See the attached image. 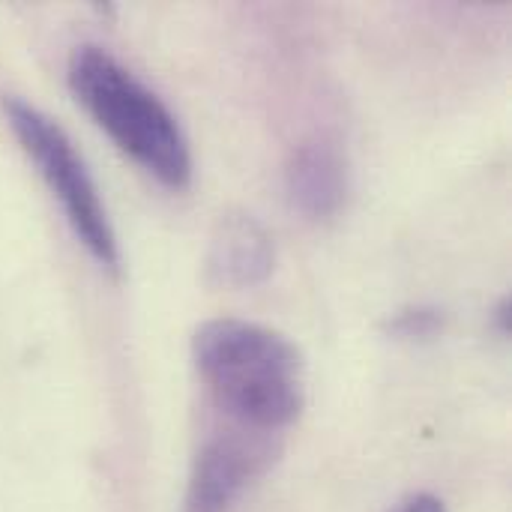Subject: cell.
<instances>
[{"mask_svg": "<svg viewBox=\"0 0 512 512\" xmlns=\"http://www.w3.org/2000/svg\"><path fill=\"white\" fill-rule=\"evenodd\" d=\"M192 357L216 408L231 423L276 435L300 417L303 360L282 333L216 318L198 327Z\"/></svg>", "mask_w": 512, "mask_h": 512, "instance_id": "6da1fadb", "label": "cell"}, {"mask_svg": "<svg viewBox=\"0 0 512 512\" xmlns=\"http://www.w3.org/2000/svg\"><path fill=\"white\" fill-rule=\"evenodd\" d=\"M69 87L102 132L168 189L192 180L189 141L174 111L99 45L75 48Z\"/></svg>", "mask_w": 512, "mask_h": 512, "instance_id": "7a4b0ae2", "label": "cell"}, {"mask_svg": "<svg viewBox=\"0 0 512 512\" xmlns=\"http://www.w3.org/2000/svg\"><path fill=\"white\" fill-rule=\"evenodd\" d=\"M6 114H9V126H12L15 138L21 141L24 153L36 162L48 189L63 204L66 219H69L72 231L78 234V240L87 246V252L102 267L117 270L120 252H117V240H114L102 195H99L81 153L69 141V135L51 117H45L42 111H36L33 105L18 102V99L6 102Z\"/></svg>", "mask_w": 512, "mask_h": 512, "instance_id": "3957f363", "label": "cell"}, {"mask_svg": "<svg viewBox=\"0 0 512 512\" xmlns=\"http://www.w3.org/2000/svg\"><path fill=\"white\" fill-rule=\"evenodd\" d=\"M276 453V435L228 420L195 456L183 512H231L243 492L273 465Z\"/></svg>", "mask_w": 512, "mask_h": 512, "instance_id": "277c9868", "label": "cell"}, {"mask_svg": "<svg viewBox=\"0 0 512 512\" xmlns=\"http://www.w3.org/2000/svg\"><path fill=\"white\" fill-rule=\"evenodd\" d=\"M276 264L273 237L243 210L219 216L207 246V279L219 288H255Z\"/></svg>", "mask_w": 512, "mask_h": 512, "instance_id": "5b68a950", "label": "cell"}, {"mask_svg": "<svg viewBox=\"0 0 512 512\" xmlns=\"http://www.w3.org/2000/svg\"><path fill=\"white\" fill-rule=\"evenodd\" d=\"M288 195L306 219H330L348 195V165L327 138L303 141L288 162Z\"/></svg>", "mask_w": 512, "mask_h": 512, "instance_id": "8992f818", "label": "cell"}, {"mask_svg": "<svg viewBox=\"0 0 512 512\" xmlns=\"http://www.w3.org/2000/svg\"><path fill=\"white\" fill-rule=\"evenodd\" d=\"M441 312L438 309H411V312H402L396 315L387 330L393 336H402V339H429L441 330Z\"/></svg>", "mask_w": 512, "mask_h": 512, "instance_id": "52a82bcc", "label": "cell"}, {"mask_svg": "<svg viewBox=\"0 0 512 512\" xmlns=\"http://www.w3.org/2000/svg\"><path fill=\"white\" fill-rule=\"evenodd\" d=\"M399 512H447V507L435 495H417V498H411Z\"/></svg>", "mask_w": 512, "mask_h": 512, "instance_id": "ba28073f", "label": "cell"}]
</instances>
